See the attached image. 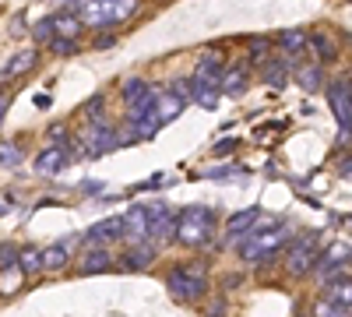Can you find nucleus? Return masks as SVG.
Returning <instances> with one entry per match:
<instances>
[{"mask_svg":"<svg viewBox=\"0 0 352 317\" xmlns=\"http://www.w3.org/2000/svg\"><path fill=\"white\" fill-rule=\"evenodd\" d=\"M8 106H11V96H4V92H0V120H4V113H8Z\"/></svg>","mask_w":352,"mask_h":317,"instance_id":"c9c22d12","label":"nucleus"},{"mask_svg":"<svg viewBox=\"0 0 352 317\" xmlns=\"http://www.w3.org/2000/svg\"><path fill=\"white\" fill-rule=\"evenodd\" d=\"M166 289L176 296V300H201L208 293V268L201 261H187V265H176L169 275H166Z\"/></svg>","mask_w":352,"mask_h":317,"instance_id":"f03ea898","label":"nucleus"},{"mask_svg":"<svg viewBox=\"0 0 352 317\" xmlns=\"http://www.w3.org/2000/svg\"><path fill=\"white\" fill-rule=\"evenodd\" d=\"M124 237V215L116 219V215H109V219H99V222H92L85 229V247H106V243H113V240H120Z\"/></svg>","mask_w":352,"mask_h":317,"instance_id":"9d476101","label":"nucleus"},{"mask_svg":"<svg viewBox=\"0 0 352 317\" xmlns=\"http://www.w3.org/2000/svg\"><path fill=\"white\" fill-rule=\"evenodd\" d=\"M64 265H67V243L43 250V268H46V272H56V268H64Z\"/></svg>","mask_w":352,"mask_h":317,"instance_id":"393cba45","label":"nucleus"},{"mask_svg":"<svg viewBox=\"0 0 352 317\" xmlns=\"http://www.w3.org/2000/svg\"><path fill=\"white\" fill-rule=\"evenodd\" d=\"M310 46L317 50V56L324 64H331V61H338V46L331 43V36H310Z\"/></svg>","mask_w":352,"mask_h":317,"instance_id":"b1692460","label":"nucleus"},{"mask_svg":"<svg viewBox=\"0 0 352 317\" xmlns=\"http://www.w3.org/2000/svg\"><path fill=\"white\" fill-rule=\"evenodd\" d=\"M53 36H56V18H53V14L43 18L39 25H32V39H36V43H50Z\"/></svg>","mask_w":352,"mask_h":317,"instance_id":"c85d7f7f","label":"nucleus"},{"mask_svg":"<svg viewBox=\"0 0 352 317\" xmlns=\"http://www.w3.org/2000/svg\"><path fill=\"white\" fill-rule=\"evenodd\" d=\"M257 208H243V212H236V215H229L226 219V233L229 237H243V233H250L254 229V222H257Z\"/></svg>","mask_w":352,"mask_h":317,"instance_id":"6ab92c4d","label":"nucleus"},{"mask_svg":"<svg viewBox=\"0 0 352 317\" xmlns=\"http://www.w3.org/2000/svg\"><path fill=\"white\" fill-rule=\"evenodd\" d=\"M296 81L303 85L307 92H317V89H320V67H317V64H307V67H300V71H296Z\"/></svg>","mask_w":352,"mask_h":317,"instance_id":"a878e982","label":"nucleus"},{"mask_svg":"<svg viewBox=\"0 0 352 317\" xmlns=\"http://www.w3.org/2000/svg\"><path fill=\"white\" fill-rule=\"evenodd\" d=\"M204 177L226 184V180H232V177H243V169H240V166H212L208 173H204Z\"/></svg>","mask_w":352,"mask_h":317,"instance_id":"7c9ffc66","label":"nucleus"},{"mask_svg":"<svg viewBox=\"0 0 352 317\" xmlns=\"http://www.w3.org/2000/svg\"><path fill=\"white\" fill-rule=\"evenodd\" d=\"M36 61H39V53L28 46V50H18L11 61L4 64V71H0V81H14V78H21L25 71H32L36 67Z\"/></svg>","mask_w":352,"mask_h":317,"instance_id":"4468645a","label":"nucleus"},{"mask_svg":"<svg viewBox=\"0 0 352 317\" xmlns=\"http://www.w3.org/2000/svg\"><path fill=\"white\" fill-rule=\"evenodd\" d=\"M124 145V138L113 131V124H106V120H88L85 124V149H88V155H106V152H116Z\"/></svg>","mask_w":352,"mask_h":317,"instance_id":"423d86ee","label":"nucleus"},{"mask_svg":"<svg viewBox=\"0 0 352 317\" xmlns=\"http://www.w3.org/2000/svg\"><path fill=\"white\" fill-rule=\"evenodd\" d=\"M0 215H4V208H0Z\"/></svg>","mask_w":352,"mask_h":317,"instance_id":"58836bf2","label":"nucleus"},{"mask_svg":"<svg viewBox=\"0 0 352 317\" xmlns=\"http://www.w3.org/2000/svg\"><path fill=\"white\" fill-rule=\"evenodd\" d=\"M113 265V257L106 247H88L81 254V275H96V272H106Z\"/></svg>","mask_w":352,"mask_h":317,"instance_id":"dca6fc26","label":"nucleus"},{"mask_svg":"<svg viewBox=\"0 0 352 317\" xmlns=\"http://www.w3.org/2000/svg\"><path fill=\"white\" fill-rule=\"evenodd\" d=\"M345 310H349V307H338L335 300H328V296H324V300H317V307H314V317H349Z\"/></svg>","mask_w":352,"mask_h":317,"instance_id":"c756f323","label":"nucleus"},{"mask_svg":"<svg viewBox=\"0 0 352 317\" xmlns=\"http://www.w3.org/2000/svg\"><path fill=\"white\" fill-rule=\"evenodd\" d=\"M222 78H226V61L219 53H201L197 56V67H194V81H204L212 89H222Z\"/></svg>","mask_w":352,"mask_h":317,"instance_id":"f8f14e48","label":"nucleus"},{"mask_svg":"<svg viewBox=\"0 0 352 317\" xmlns=\"http://www.w3.org/2000/svg\"><path fill=\"white\" fill-rule=\"evenodd\" d=\"M232 149H236V141H232V138H226V141H219V145H215V155H229Z\"/></svg>","mask_w":352,"mask_h":317,"instance_id":"f704fd0d","label":"nucleus"},{"mask_svg":"<svg viewBox=\"0 0 352 317\" xmlns=\"http://www.w3.org/2000/svg\"><path fill=\"white\" fill-rule=\"evenodd\" d=\"M215 233V212L204 205H190L180 208V229H176V240L184 247H204Z\"/></svg>","mask_w":352,"mask_h":317,"instance_id":"7ed1b4c3","label":"nucleus"},{"mask_svg":"<svg viewBox=\"0 0 352 317\" xmlns=\"http://www.w3.org/2000/svg\"><path fill=\"white\" fill-rule=\"evenodd\" d=\"M328 300L338 307H352V278H331L328 282Z\"/></svg>","mask_w":352,"mask_h":317,"instance_id":"5701e85b","label":"nucleus"},{"mask_svg":"<svg viewBox=\"0 0 352 317\" xmlns=\"http://www.w3.org/2000/svg\"><path fill=\"white\" fill-rule=\"evenodd\" d=\"M247 85H250V67L247 64H226V78H222L226 96H243Z\"/></svg>","mask_w":352,"mask_h":317,"instance_id":"2eb2a0df","label":"nucleus"},{"mask_svg":"<svg viewBox=\"0 0 352 317\" xmlns=\"http://www.w3.org/2000/svg\"><path fill=\"white\" fill-rule=\"evenodd\" d=\"M148 226H152L155 240H173L176 229H180V212L162 205V201H155V205H148Z\"/></svg>","mask_w":352,"mask_h":317,"instance_id":"1a4fd4ad","label":"nucleus"},{"mask_svg":"<svg viewBox=\"0 0 352 317\" xmlns=\"http://www.w3.org/2000/svg\"><path fill=\"white\" fill-rule=\"evenodd\" d=\"M247 53H250L254 64H264V61H268V53H272V43L261 39V36H254V39L247 43Z\"/></svg>","mask_w":352,"mask_h":317,"instance_id":"cd10ccee","label":"nucleus"},{"mask_svg":"<svg viewBox=\"0 0 352 317\" xmlns=\"http://www.w3.org/2000/svg\"><path fill=\"white\" fill-rule=\"evenodd\" d=\"M261 78L268 81L272 89H285L289 85V61H272L268 56V61L261 64Z\"/></svg>","mask_w":352,"mask_h":317,"instance_id":"f3484780","label":"nucleus"},{"mask_svg":"<svg viewBox=\"0 0 352 317\" xmlns=\"http://www.w3.org/2000/svg\"><path fill=\"white\" fill-rule=\"evenodd\" d=\"M328 106L342 127V138H352V85L349 81H331L328 85Z\"/></svg>","mask_w":352,"mask_h":317,"instance_id":"0eeeda50","label":"nucleus"},{"mask_svg":"<svg viewBox=\"0 0 352 317\" xmlns=\"http://www.w3.org/2000/svg\"><path fill=\"white\" fill-rule=\"evenodd\" d=\"M21 152H18V145L14 141H0V166L4 169H14V166H21Z\"/></svg>","mask_w":352,"mask_h":317,"instance_id":"bb28decb","label":"nucleus"},{"mask_svg":"<svg viewBox=\"0 0 352 317\" xmlns=\"http://www.w3.org/2000/svg\"><path fill=\"white\" fill-rule=\"evenodd\" d=\"M275 43H278V50H282L285 56H296V53H303V50L310 46V36L300 32V28H285V32H282Z\"/></svg>","mask_w":352,"mask_h":317,"instance_id":"a211bd4d","label":"nucleus"},{"mask_svg":"<svg viewBox=\"0 0 352 317\" xmlns=\"http://www.w3.org/2000/svg\"><path fill=\"white\" fill-rule=\"evenodd\" d=\"M102 102H106V99H102V96H96L92 102H88V106H85V113H88V117H92V120H96V117H99V113H102Z\"/></svg>","mask_w":352,"mask_h":317,"instance_id":"473e14b6","label":"nucleus"},{"mask_svg":"<svg viewBox=\"0 0 352 317\" xmlns=\"http://www.w3.org/2000/svg\"><path fill=\"white\" fill-rule=\"evenodd\" d=\"M36 106H39V109H46V106H50V96H43V92H39V96H36Z\"/></svg>","mask_w":352,"mask_h":317,"instance_id":"4c0bfd02","label":"nucleus"},{"mask_svg":"<svg viewBox=\"0 0 352 317\" xmlns=\"http://www.w3.org/2000/svg\"><path fill=\"white\" fill-rule=\"evenodd\" d=\"M71 162V149L67 145H50L36 155V169L43 173V177H56V173H64Z\"/></svg>","mask_w":352,"mask_h":317,"instance_id":"ddd939ff","label":"nucleus"},{"mask_svg":"<svg viewBox=\"0 0 352 317\" xmlns=\"http://www.w3.org/2000/svg\"><path fill=\"white\" fill-rule=\"evenodd\" d=\"M81 190H85V194H99L102 184H96V180H92V184H81Z\"/></svg>","mask_w":352,"mask_h":317,"instance_id":"e433bc0d","label":"nucleus"},{"mask_svg":"<svg viewBox=\"0 0 352 317\" xmlns=\"http://www.w3.org/2000/svg\"><path fill=\"white\" fill-rule=\"evenodd\" d=\"M349 261H352V250H349V243H331L324 254H317L314 275H317V278H324V282H331V278H338V272H342Z\"/></svg>","mask_w":352,"mask_h":317,"instance_id":"6e6552de","label":"nucleus"},{"mask_svg":"<svg viewBox=\"0 0 352 317\" xmlns=\"http://www.w3.org/2000/svg\"><path fill=\"white\" fill-rule=\"evenodd\" d=\"M18 272H21V275H36V272H43V250H36V247L18 250Z\"/></svg>","mask_w":352,"mask_h":317,"instance_id":"4be33fe9","label":"nucleus"},{"mask_svg":"<svg viewBox=\"0 0 352 317\" xmlns=\"http://www.w3.org/2000/svg\"><path fill=\"white\" fill-rule=\"evenodd\" d=\"M219 96H222V89H212V85L190 78V102H197V106H204V109H215V106H219Z\"/></svg>","mask_w":352,"mask_h":317,"instance_id":"aec40b11","label":"nucleus"},{"mask_svg":"<svg viewBox=\"0 0 352 317\" xmlns=\"http://www.w3.org/2000/svg\"><path fill=\"white\" fill-rule=\"evenodd\" d=\"M314 265H317V233H303L285 250V272L300 278V275H310Z\"/></svg>","mask_w":352,"mask_h":317,"instance_id":"39448f33","label":"nucleus"},{"mask_svg":"<svg viewBox=\"0 0 352 317\" xmlns=\"http://www.w3.org/2000/svg\"><path fill=\"white\" fill-rule=\"evenodd\" d=\"M152 261H155V250H152V247L131 243V250H127V257H124V268H131V272H141V268H148Z\"/></svg>","mask_w":352,"mask_h":317,"instance_id":"412c9836","label":"nucleus"},{"mask_svg":"<svg viewBox=\"0 0 352 317\" xmlns=\"http://www.w3.org/2000/svg\"><path fill=\"white\" fill-rule=\"evenodd\" d=\"M67 11L78 14L85 28H109L134 14V0H67Z\"/></svg>","mask_w":352,"mask_h":317,"instance_id":"f257e3e1","label":"nucleus"},{"mask_svg":"<svg viewBox=\"0 0 352 317\" xmlns=\"http://www.w3.org/2000/svg\"><path fill=\"white\" fill-rule=\"evenodd\" d=\"M124 240L144 243L152 240V226H148V205H134L124 212Z\"/></svg>","mask_w":352,"mask_h":317,"instance_id":"9b49d317","label":"nucleus"},{"mask_svg":"<svg viewBox=\"0 0 352 317\" xmlns=\"http://www.w3.org/2000/svg\"><path fill=\"white\" fill-rule=\"evenodd\" d=\"M50 50H53L56 56H74V53H78V43L67 39V36H53V39H50Z\"/></svg>","mask_w":352,"mask_h":317,"instance_id":"2f4dec72","label":"nucleus"},{"mask_svg":"<svg viewBox=\"0 0 352 317\" xmlns=\"http://www.w3.org/2000/svg\"><path fill=\"white\" fill-rule=\"evenodd\" d=\"M285 243H289V237H285V229H278V226H272V229H250V233H243V240H240V257L257 265V261L275 257Z\"/></svg>","mask_w":352,"mask_h":317,"instance_id":"20e7f679","label":"nucleus"},{"mask_svg":"<svg viewBox=\"0 0 352 317\" xmlns=\"http://www.w3.org/2000/svg\"><path fill=\"white\" fill-rule=\"evenodd\" d=\"M50 141H56V145H67V131H64V127H50Z\"/></svg>","mask_w":352,"mask_h":317,"instance_id":"72a5a7b5","label":"nucleus"}]
</instances>
